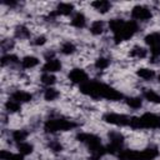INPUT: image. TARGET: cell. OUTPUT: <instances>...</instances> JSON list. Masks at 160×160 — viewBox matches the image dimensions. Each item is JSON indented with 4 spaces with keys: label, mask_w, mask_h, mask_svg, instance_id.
<instances>
[{
    "label": "cell",
    "mask_w": 160,
    "mask_h": 160,
    "mask_svg": "<svg viewBox=\"0 0 160 160\" xmlns=\"http://www.w3.org/2000/svg\"><path fill=\"white\" fill-rule=\"evenodd\" d=\"M79 89H80V92L88 96H91L94 99L104 98L108 100H120L122 98V94L120 91L112 89L106 84L98 82V81H86L81 84Z\"/></svg>",
    "instance_id": "obj_1"
},
{
    "label": "cell",
    "mask_w": 160,
    "mask_h": 160,
    "mask_svg": "<svg viewBox=\"0 0 160 160\" xmlns=\"http://www.w3.org/2000/svg\"><path fill=\"white\" fill-rule=\"evenodd\" d=\"M110 30L114 34V40L116 44H119L122 40H128L130 39L136 31H138V24L134 20H129V21H124L121 19H112L109 22Z\"/></svg>",
    "instance_id": "obj_2"
},
{
    "label": "cell",
    "mask_w": 160,
    "mask_h": 160,
    "mask_svg": "<svg viewBox=\"0 0 160 160\" xmlns=\"http://www.w3.org/2000/svg\"><path fill=\"white\" fill-rule=\"evenodd\" d=\"M129 126L132 129H159L160 115L154 112H145L141 116L130 118Z\"/></svg>",
    "instance_id": "obj_3"
},
{
    "label": "cell",
    "mask_w": 160,
    "mask_h": 160,
    "mask_svg": "<svg viewBox=\"0 0 160 160\" xmlns=\"http://www.w3.org/2000/svg\"><path fill=\"white\" fill-rule=\"evenodd\" d=\"M159 155L155 148H148L145 150H121L119 152L120 160H154Z\"/></svg>",
    "instance_id": "obj_4"
},
{
    "label": "cell",
    "mask_w": 160,
    "mask_h": 160,
    "mask_svg": "<svg viewBox=\"0 0 160 160\" xmlns=\"http://www.w3.org/2000/svg\"><path fill=\"white\" fill-rule=\"evenodd\" d=\"M76 126V124L71 120L65 119H49L44 124V130L46 132H56L61 130H71Z\"/></svg>",
    "instance_id": "obj_5"
},
{
    "label": "cell",
    "mask_w": 160,
    "mask_h": 160,
    "mask_svg": "<svg viewBox=\"0 0 160 160\" xmlns=\"http://www.w3.org/2000/svg\"><path fill=\"white\" fill-rule=\"evenodd\" d=\"M102 120L108 124L116 125V126H126L130 124V118L124 115V114H118V112H106L102 116Z\"/></svg>",
    "instance_id": "obj_6"
},
{
    "label": "cell",
    "mask_w": 160,
    "mask_h": 160,
    "mask_svg": "<svg viewBox=\"0 0 160 160\" xmlns=\"http://www.w3.org/2000/svg\"><path fill=\"white\" fill-rule=\"evenodd\" d=\"M131 16L135 19V20H141V21H145V20H149L151 18V11L145 8V6H141V5H136L132 8L131 10Z\"/></svg>",
    "instance_id": "obj_7"
},
{
    "label": "cell",
    "mask_w": 160,
    "mask_h": 160,
    "mask_svg": "<svg viewBox=\"0 0 160 160\" xmlns=\"http://www.w3.org/2000/svg\"><path fill=\"white\" fill-rule=\"evenodd\" d=\"M69 79H70V81H72L75 84H80V85L86 82V81H89L88 80V74L82 69H80V68H75V69L70 70Z\"/></svg>",
    "instance_id": "obj_8"
},
{
    "label": "cell",
    "mask_w": 160,
    "mask_h": 160,
    "mask_svg": "<svg viewBox=\"0 0 160 160\" xmlns=\"http://www.w3.org/2000/svg\"><path fill=\"white\" fill-rule=\"evenodd\" d=\"M60 70H61V62L58 59H49L45 62V65L42 66V71L49 72V74H52V72H56Z\"/></svg>",
    "instance_id": "obj_9"
},
{
    "label": "cell",
    "mask_w": 160,
    "mask_h": 160,
    "mask_svg": "<svg viewBox=\"0 0 160 160\" xmlns=\"http://www.w3.org/2000/svg\"><path fill=\"white\" fill-rule=\"evenodd\" d=\"M11 99L22 104V102H29L32 99V95L28 91H24V90H16L11 94Z\"/></svg>",
    "instance_id": "obj_10"
},
{
    "label": "cell",
    "mask_w": 160,
    "mask_h": 160,
    "mask_svg": "<svg viewBox=\"0 0 160 160\" xmlns=\"http://www.w3.org/2000/svg\"><path fill=\"white\" fill-rule=\"evenodd\" d=\"M144 41H145V44L150 45L151 48H154V46H159V45H160V32L154 31V32L148 34V35L145 36Z\"/></svg>",
    "instance_id": "obj_11"
},
{
    "label": "cell",
    "mask_w": 160,
    "mask_h": 160,
    "mask_svg": "<svg viewBox=\"0 0 160 160\" xmlns=\"http://www.w3.org/2000/svg\"><path fill=\"white\" fill-rule=\"evenodd\" d=\"M74 10V6L72 4H69V2H60L56 8V14L58 15H70Z\"/></svg>",
    "instance_id": "obj_12"
},
{
    "label": "cell",
    "mask_w": 160,
    "mask_h": 160,
    "mask_svg": "<svg viewBox=\"0 0 160 160\" xmlns=\"http://www.w3.org/2000/svg\"><path fill=\"white\" fill-rule=\"evenodd\" d=\"M38 64H39V59L35 58V56H31V55H28V56L22 58V60H21V66H22L24 69L35 68Z\"/></svg>",
    "instance_id": "obj_13"
},
{
    "label": "cell",
    "mask_w": 160,
    "mask_h": 160,
    "mask_svg": "<svg viewBox=\"0 0 160 160\" xmlns=\"http://www.w3.org/2000/svg\"><path fill=\"white\" fill-rule=\"evenodd\" d=\"M138 76L141 78L142 80H151L154 79L155 76V71L152 69H149V68H140L138 71H136Z\"/></svg>",
    "instance_id": "obj_14"
},
{
    "label": "cell",
    "mask_w": 160,
    "mask_h": 160,
    "mask_svg": "<svg viewBox=\"0 0 160 160\" xmlns=\"http://www.w3.org/2000/svg\"><path fill=\"white\" fill-rule=\"evenodd\" d=\"M91 6H92L95 10L100 11V12H106V11L110 9L111 5H110V2L106 1V0H98V1L91 2Z\"/></svg>",
    "instance_id": "obj_15"
},
{
    "label": "cell",
    "mask_w": 160,
    "mask_h": 160,
    "mask_svg": "<svg viewBox=\"0 0 160 160\" xmlns=\"http://www.w3.org/2000/svg\"><path fill=\"white\" fill-rule=\"evenodd\" d=\"M85 22H86V19H85V16H84L82 12H76L74 15L72 20H71V25L75 26V28H78V29L84 28L85 26Z\"/></svg>",
    "instance_id": "obj_16"
},
{
    "label": "cell",
    "mask_w": 160,
    "mask_h": 160,
    "mask_svg": "<svg viewBox=\"0 0 160 160\" xmlns=\"http://www.w3.org/2000/svg\"><path fill=\"white\" fill-rule=\"evenodd\" d=\"M144 98L150 101V102H154V104H160V94H158L156 91L151 90V89H148L144 91Z\"/></svg>",
    "instance_id": "obj_17"
},
{
    "label": "cell",
    "mask_w": 160,
    "mask_h": 160,
    "mask_svg": "<svg viewBox=\"0 0 160 160\" xmlns=\"http://www.w3.org/2000/svg\"><path fill=\"white\" fill-rule=\"evenodd\" d=\"M18 150H19V154H21L22 156L24 155H30L32 152V150H34V146L30 142L22 141V142H19L18 144Z\"/></svg>",
    "instance_id": "obj_18"
},
{
    "label": "cell",
    "mask_w": 160,
    "mask_h": 160,
    "mask_svg": "<svg viewBox=\"0 0 160 160\" xmlns=\"http://www.w3.org/2000/svg\"><path fill=\"white\" fill-rule=\"evenodd\" d=\"M104 30V22L101 20H95L91 22V26H90V32L92 35H100Z\"/></svg>",
    "instance_id": "obj_19"
},
{
    "label": "cell",
    "mask_w": 160,
    "mask_h": 160,
    "mask_svg": "<svg viewBox=\"0 0 160 160\" xmlns=\"http://www.w3.org/2000/svg\"><path fill=\"white\" fill-rule=\"evenodd\" d=\"M59 91L56 90V89H54V88H48L45 91H44V99L46 100V101H54L55 99H58L59 98Z\"/></svg>",
    "instance_id": "obj_20"
},
{
    "label": "cell",
    "mask_w": 160,
    "mask_h": 160,
    "mask_svg": "<svg viewBox=\"0 0 160 160\" xmlns=\"http://www.w3.org/2000/svg\"><path fill=\"white\" fill-rule=\"evenodd\" d=\"M5 109L9 111V112H18L20 109H21V104L12 100V99H9L6 102H5Z\"/></svg>",
    "instance_id": "obj_21"
},
{
    "label": "cell",
    "mask_w": 160,
    "mask_h": 160,
    "mask_svg": "<svg viewBox=\"0 0 160 160\" xmlns=\"http://www.w3.org/2000/svg\"><path fill=\"white\" fill-rule=\"evenodd\" d=\"M130 55L132 58H136V59H144L148 55V50L145 48H141V46H135L130 51Z\"/></svg>",
    "instance_id": "obj_22"
},
{
    "label": "cell",
    "mask_w": 160,
    "mask_h": 160,
    "mask_svg": "<svg viewBox=\"0 0 160 160\" xmlns=\"http://www.w3.org/2000/svg\"><path fill=\"white\" fill-rule=\"evenodd\" d=\"M28 131H25V130H14L12 131V140L14 141H16V142H22V141H25V139L28 138Z\"/></svg>",
    "instance_id": "obj_23"
},
{
    "label": "cell",
    "mask_w": 160,
    "mask_h": 160,
    "mask_svg": "<svg viewBox=\"0 0 160 160\" xmlns=\"http://www.w3.org/2000/svg\"><path fill=\"white\" fill-rule=\"evenodd\" d=\"M126 104H128L131 109H140L141 105H142V100H141L140 98L131 96V98H128V99H126Z\"/></svg>",
    "instance_id": "obj_24"
},
{
    "label": "cell",
    "mask_w": 160,
    "mask_h": 160,
    "mask_svg": "<svg viewBox=\"0 0 160 160\" xmlns=\"http://www.w3.org/2000/svg\"><path fill=\"white\" fill-rule=\"evenodd\" d=\"M75 50H76L75 45H74L72 42H70V41L64 42V44H62V46H61V52H62V54H65V55H71V54H74V52H75Z\"/></svg>",
    "instance_id": "obj_25"
},
{
    "label": "cell",
    "mask_w": 160,
    "mask_h": 160,
    "mask_svg": "<svg viewBox=\"0 0 160 160\" xmlns=\"http://www.w3.org/2000/svg\"><path fill=\"white\" fill-rule=\"evenodd\" d=\"M109 65H110V61L106 58H99L95 60V68L98 70H105Z\"/></svg>",
    "instance_id": "obj_26"
},
{
    "label": "cell",
    "mask_w": 160,
    "mask_h": 160,
    "mask_svg": "<svg viewBox=\"0 0 160 160\" xmlns=\"http://www.w3.org/2000/svg\"><path fill=\"white\" fill-rule=\"evenodd\" d=\"M15 36L20 38V39H26L30 36V31L25 26H18L15 30Z\"/></svg>",
    "instance_id": "obj_27"
},
{
    "label": "cell",
    "mask_w": 160,
    "mask_h": 160,
    "mask_svg": "<svg viewBox=\"0 0 160 160\" xmlns=\"http://www.w3.org/2000/svg\"><path fill=\"white\" fill-rule=\"evenodd\" d=\"M55 81H56V78L52 74L45 72L41 75V82L45 85H52V84H55Z\"/></svg>",
    "instance_id": "obj_28"
},
{
    "label": "cell",
    "mask_w": 160,
    "mask_h": 160,
    "mask_svg": "<svg viewBox=\"0 0 160 160\" xmlns=\"http://www.w3.org/2000/svg\"><path fill=\"white\" fill-rule=\"evenodd\" d=\"M49 146H50V149H51L52 151H61V149H62V145H61L60 141H58V140L50 141Z\"/></svg>",
    "instance_id": "obj_29"
},
{
    "label": "cell",
    "mask_w": 160,
    "mask_h": 160,
    "mask_svg": "<svg viewBox=\"0 0 160 160\" xmlns=\"http://www.w3.org/2000/svg\"><path fill=\"white\" fill-rule=\"evenodd\" d=\"M34 45H38V46H41V45H44L45 42H46V38L44 36V35H40V36H38L34 41Z\"/></svg>",
    "instance_id": "obj_30"
},
{
    "label": "cell",
    "mask_w": 160,
    "mask_h": 160,
    "mask_svg": "<svg viewBox=\"0 0 160 160\" xmlns=\"http://www.w3.org/2000/svg\"><path fill=\"white\" fill-rule=\"evenodd\" d=\"M150 52H151V56H152V58H160V45L151 48Z\"/></svg>",
    "instance_id": "obj_31"
},
{
    "label": "cell",
    "mask_w": 160,
    "mask_h": 160,
    "mask_svg": "<svg viewBox=\"0 0 160 160\" xmlns=\"http://www.w3.org/2000/svg\"><path fill=\"white\" fill-rule=\"evenodd\" d=\"M158 80H159V81H160V75H159V76H158Z\"/></svg>",
    "instance_id": "obj_32"
}]
</instances>
